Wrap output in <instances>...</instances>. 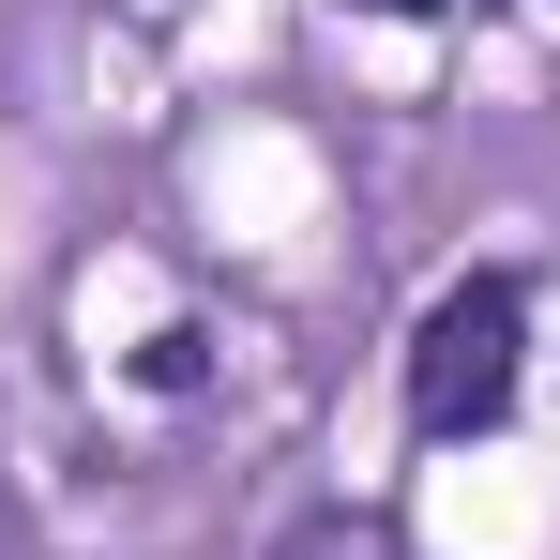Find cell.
Wrapping results in <instances>:
<instances>
[{
	"label": "cell",
	"mask_w": 560,
	"mask_h": 560,
	"mask_svg": "<svg viewBox=\"0 0 560 560\" xmlns=\"http://www.w3.org/2000/svg\"><path fill=\"white\" fill-rule=\"evenodd\" d=\"M137 378H152V394H197V334H183V318H167V334L137 349Z\"/></svg>",
	"instance_id": "7a4b0ae2"
},
{
	"label": "cell",
	"mask_w": 560,
	"mask_h": 560,
	"mask_svg": "<svg viewBox=\"0 0 560 560\" xmlns=\"http://www.w3.org/2000/svg\"><path fill=\"white\" fill-rule=\"evenodd\" d=\"M349 15H440V0H349Z\"/></svg>",
	"instance_id": "3957f363"
},
{
	"label": "cell",
	"mask_w": 560,
	"mask_h": 560,
	"mask_svg": "<svg viewBox=\"0 0 560 560\" xmlns=\"http://www.w3.org/2000/svg\"><path fill=\"white\" fill-rule=\"evenodd\" d=\"M515 378H530V288L515 273H455L409 318V424L424 440H500Z\"/></svg>",
	"instance_id": "6da1fadb"
}]
</instances>
